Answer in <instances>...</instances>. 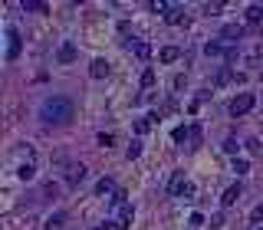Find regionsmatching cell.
Listing matches in <instances>:
<instances>
[{
    "label": "cell",
    "mask_w": 263,
    "mask_h": 230,
    "mask_svg": "<svg viewBox=\"0 0 263 230\" xmlns=\"http://www.w3.org/2000/svg\"><path fill=\"white\" fill-rule=\"evenodd\" d=\"M72 102L66 99V95H49L46 102L40 105V119L49 122V125H66V122H72Z\"/></svg>",
    "instance_id": "6da1fadb"
},
{
    "label": "cell",
    "mask_w": 263,
    "mask_h": 230,
    "mask_svg": "<svg viewBox=\"0 0 263 230\" xmlns=\"http://www.w3.org/2000/svg\"><path fill=\"white\" fill-rule=\"evenodd\" d=\"M254 105H257V95L240 92V95H234V99H231V115H234V119H237V115H247Z\"/></svg>",
    "instance_id": "7a4b0ae2"
},
{
    "label": "cell",
    "mask_w": 263,
    "mask_h": 230,
    "mask_svg": "<svg viewBox=\"0 0 263 230\" xmlns=\"http://www.w3.org/2000/svg\"><path fill=\"white\" fill-rule=\"evenodd\" d=\"M168 191H171L175 198H194V184H191V181H184V175H181V171H178V175L171 178Z\"/></svg>",
    "instance_id": "3957f363"
},
{
    "label": "cell",
    "mask_w": 263,
    "mask_h": 230,
    "mask_svg": "<svg viewBox=\"0 0 263 230\" xmlns=\"http://www.w3.org/2000/svg\"><path fill=\"white\" fill-rule=\"evenodd\" d=\"M16 56H20V33L10 26L7 30V59H16Z\"/></svg>",
    "instance_id": "277c9868"
},
{
    "label": "cell",
    "mask_w": 263,
    "mask_h": 230,
    "mask_svg": "<svg viewBox=\"0 0 263 230\" xmlns=\"http://www.w3.org/2000/svg\"><path fill=\"white\" fill-rule=\"evenodd\" d=\"M132 221H135V207H132V204L119 207V230H128V227H132Z\"/></svg>",
    "instance_id": "5b68a950"
},
{
    "label": "cell",
    "mask_w": 263,
    "mask_h": 230,
    "mask_svg": "<svg viewBox=\"0 0 263 230\" xmlns=\"http://www.w3.org/2000/svg\"><path fill=\"white\" fill-rule=\"evenodd\" d=\"M125 46H128V49H135V56H142V59H148V56H152L148 43H145V40H135V36H132V40H125Z\"/></svg>",
    "instance_id": "8992f818"
},
{
    "label": "cell",
    "mask_w": 263,
    "mask_h": 230,
    "mask_svg": "<svg viewBox=\"0 0 263 230\" xmlns=\"http://www.w3.org/2000/svg\"><path fill=\"white\" fill-rule=\"evenodd\" d=\"M56 59L59 63H72L76 59V43H63V46L56 49Z\"/></svg>",
    "instance_id": "52a82bcc"
},
{
    "label": "cell",
    "mask_w": 263,
    "mask_h": 230,
    "mask_svg": "<svg viewBox=\"0 0 263 230\" xmlns=\"http://www.w3.org/2000/svg\"><path fill=\"white\" fill-rule=\"evenodd\" d=\"M89 76H92V79H105V76H109V63H105V59H92Z\"/></svg>",
    "instance_id": "ba28073f"
},
{
    "label": "cell",
    "mask_w": 263,
    "mask_h": 230,
    "mask_svg": "<svg viewBox=\"0 0 263 230\" xmlns=\"http://www.w3.org/2000/svg\"><path fill=\"white\" fill-rule=\"evenodd\" d=\"M168 23H171V26H188V23H191V16L184 13L181 7H175L171 13H168Z\"/></svg>",
    "instance_id": "9c48e42d"
},
{
    "label": "cell",
    "mask_w": 263,
    "mask_h": 230,
    "mask_svg": "<svg viewBox=\"0 0 263 230\" xmlns=\"http://www.w3.org/2000/svg\"><path fill=\"white\" fill-rule=\"evenodd\" d=\"M63 224H66V214H63V211H56V214H49V217H46L43 230H63Z\"/></svg>",
    "instance_id": "30bf717a"
},
{
    "label": "cell",
    "mask_w": 263,
    "mask_h": 230,
    "mask_svg": "<svg viewBox=\"0 0 263 230\" xmlns=\"http://www.w3.org/2000/svg\"><path fill=\"white\" fill-rule=\"evenodd\" d=\"M237 198H240V184H231V188L224 191L221 204H224V207H234V204H237Z\"/></svg>",
    "instance_id": "8fae6325"
},
{
    "label": "cell",
    "mask_w": 263,
    "mask_h": 230,
    "mask_svg": "<svg viewBox=\"0 0 263 230\" xmlns=\"http://www.w3.org/2000/svg\"><path fill=\"white\" fill-rule=\"evenodd\" d=\"M82 178H86V168L76 165V168H69V178H66V184H69V188H76V184H82Z\"/></svg>",
    "instance_id": "7c38bea8"
},
{
    "label": "cell",
    "mask_w": 263,
    "mask_h": 230,
    "mask_svg": "<svg viewBox=\"0 0 263 230\" xmlns=\"http://www.w3.org/2000/svg\"><path fill=\"white\" fill-rule=\"evenodd\" d=\"M221 36L224 40H240V36H244V26H237V23H227L221 30Z\"/></svg>",
    "instance_id": "4fadbf2b"
},
{
    "label": "cell",
    "mask_w": 263,
    "mask_h": 230,
    "mask_svg": "<svg viewBox=\"0 0 263 230\" xmlns=\"http://www.w3.org/2000/svg\"><path fill=\"white\" fill-rule=\"evenodd\" d=\"M178 56H181V46H165L158 53V59H161V63H175Z\"/></svg>",
    "instance_id": "5bb4252c"
},
{
    "label": "cell",
    "mask_w": 263,
    "mask_h": 230,
    "mask_svg": "<svg viewBox=\"0 0 263 230\" xmlns=\"http://www.w3.org/2000/svg\"><path fill=\"white\" fill-rule=\"evenodd\" d=\"M247 23H263V7H260V3L247 7Z\"/></svg>",
    "instance_id": "9a60e30c"
},
{
    "label": "cell",
    "mask_w": 263,
    "mask_h": 230,
    "mask_svg": "<svg viewBox=\"0 0 263 230\" xmlns=\"http://www.w3.org/2000/svg\"><path fill=\"white\" fill-rule=\"evenodd\" d=\"M171 138H175L178 145H184L188 138H191V125H181V128H175V135H171Z\"/></svg>",
    "instance_id": "2e32d148"
},
{
    "label": "cell",
    "mask_w": 263,
    "mask_h": 230,
    "mask_svg": "<svg viewBox=\"0 0 263 230\" xmlns=\"http://www.w3.org/2000/svg\"><path fill=\"white\" fill-rule=\"evenodd\" d=\"M152 122H155V115H145V119H138V122H135V132H138V135H145V132L152 128Z\"/></svg>",
    "instance_id": "e0dca14e"
},
{
    "label": "cell",
    "mask_w": 263,
    "mask_h": 230,
    "mask_svg": "<svg viewBox=\"0 0 263 230\" xmlns=\"http://www.w3.org/2000/svg\"><path fill=\"white\" fill-rule=\"evenodd\" d=\"M23 10H33V13H46V7H43L40 0H23Z\"/></svg>",
    "instance_id": "ac0fdd59"
},
{
    "label": "cell",
    "mask_w": 263,
    "mask_h": 230,
    "mask_svg": "<svg viewBox=\"0 0 263 230\" xmlns=\"http://www.w3.org/2000/svg\"><path fill=\"white\" fill-rule=\"evenodd\" d=\"M188 145H191V148L201 145V125H191V138H188Z\"/></svg>",
    "instance_id": "d6986e66"
},
{
    "label": "cell",
    "mask_w": 263,
    "mask_h": 230,
    "mask_svg": "<svg viewBox=\"0 0 263 230\" xmlns=\"http://www.w3.org/2000/svg\"><path fill=\"white\" fill-rule=\"evenodd\" d=\"M112 188H115V184H112V178H102V181L96 184V191H99V194H105V191H112Z\"/></svg>",
    "instance_id": "ffe728a7"
},
{
    "label": "cell",
    "mask_w": 263,
    "mask_h": 230,
    "mask_svg": "<svg viewBox=\"0 0 263 230\" xmlns=\"http://www.w3.org/2000/svg\"><path fill=\"white\" fill-rule=\"evenodd\" d=\"M128 158H138V155H142V142H132L128 145V151H125Z\"/></svg>",
    "instance_id": "44dd1931"
},
{
    "label": "cell",
    "mask_w": 263,
    "mask_h": 230,
    "mask_svg": "<svg viewBox=\"0 0 263 230\" xmlns=\"http://www.w3.org/2000/svg\"><path fill=\"white\" fill-rule=\"evenodd\" d=\"M142 86H145V89L155 86V72H152V69H145V72H142Z\"/></svg>",
    "instance_id": "7402d4cb"
},
{
    "label": "cell",
    "mask_w": 263,
    "mask_h": 230,
    "mask_svg": "<svg viewBox=\"0 0 263 230\" xmlns=\"http://www.w3.org/2000/svg\"><path fill=\"white\" fill-rule=\"evenodd\" d=\"M33 175H36V168H33V165H23V168H20V178H23V181H30Z\"/></svg>",
    "instance_id": "603a6c76"
},
{
    "label": "cell",
    "mask_w": 263,
    "mask_h": 230,
    "mask_svg": "<svg viewBox=\"0 0 263 230\" xmlns=\"http://www.w3.org/2000/svg\"><path fill=\"white\" fill-rule=\"evenodd\" d=\"M250 221H254V224H260V221H263V204H257L254 211H250Z\"/></svg>",
    "instance_id": "cb8c5ba5"
},
{
    "label": "cell",
    "mask_w": 263,
    "mask_h": 230,
    "mask_svg": "<svg viewBox=\"0 0 263 230\" xmlns=\"http://www.w3.org/2000/svg\"><path fill=\"white\" fill-rule=\"evenodd\" d=\"M247 168H250V161H234V171L237 175H247Z\"/></svg>",
    "instance_id": "d4e9b609"
},
{
    "label": "cell",
    "mask_w": 263,
    "mask_h": 230,
    "mask_svg": "<svg viewBox=\"0 0 263 230\" xmlns=\"http://www.w3.org/2000/svg\"><path fill=\"white\" fill-rule=\"evenodd\" d=\"M224 151H227V155H237V142H234V138H227V142H224Z\"/></svg>",
    "instance_id": "484cf974"
},
{
    "label": "cell",
    "mask_w": 263,
    "mask_h": 230,
    "mask_svg": "<svg viewBox=\"0 0 263 230\" xmlns=\"http://www.w3.org/2000/svg\"><path fill=\"white\" fill-rule=\"evenodd\" d=\"M257 56H260V59H263V46H257Z\"/></svg>",
    "instance_id": "4316f807"
}]
</instances>
